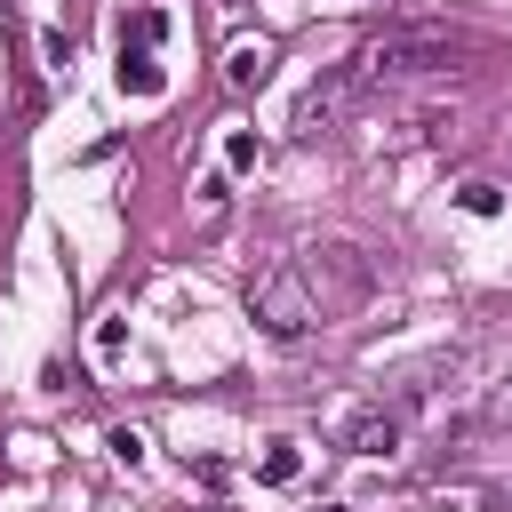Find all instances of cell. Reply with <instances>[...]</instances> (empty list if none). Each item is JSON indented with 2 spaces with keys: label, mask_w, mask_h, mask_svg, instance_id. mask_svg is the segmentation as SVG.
Listing matches in <instances>:
<instances>
[{
  "label": "cell",
  "mask_w": 512,
  "mask_h": 512,
  "mask_svg": "<svg viewBox=\"0 0 512 512\" xmlns=\"http://www.w3.org/2000/svg\"><path fill=\"white\" fill-rule=\"evenodd\" d=\"M456 40L448 32H376L360 56H352V88H400V80H432V72H456Z\"/></svg>",
  "instance_id": "1"
},
{
  "label": "cell",
  "mask_w": 512,
  "mask_h": 512,
  "mask_svg": "<svg viewBox=\"0 0 512 512\" xmlns=\"http://www.w3.org/2000/svg\"><path fill=\"white\" fill-rule=\"evenodd\" d=\"M248 320L264 328V336H280V344H296L312 320H320V304H312V288H304V264H256L248 272Z\"/></svg>",
  "instance_id": "2"
},
{
  "label": "cell",
  "mask_w": 512,
  "mask_h": 512,
  "mask_svg": "<svg viewBox=\"0 0 512 512\" xmlns=\"http://www.w3.org/2000/svg\"><path fill=\"white\" fill-rule=\"evenodd\" d=\"M304 288L320 312H360L376 296V256L352 240H320V248H304Z\"/></svg>",
  "instance_id": "3"
},
{
  "label": "cell",
  "mask_w": 512,
  "mask_h": 512,
  "mask_svg": "<svg viewBox=\"0 0 512 512\" xmlns=\"http://www.w3.org/2000/svg\"><path fill=\"white\" fill-rule=\"evenodd\" d=\"M400 432H408V416H400V408H384V400H360V408H344V424H336V448H344V456H392V448H400Z\"/></svg>",
  "instance_id": "4"
},
{
  "label": "cell",
  "mask_w": 512,
  "mask_h": 512,
  "mask_svg": "<svg viewBox=\"0 0 512 512\" xmlns=\"http://www.w3.org/2000/svg\"><path fill=\"white\" fill-rule=\"evenodd\" d=\"M344 96H352V64H344L336 80H320V88H304V104H296V128H304V136H320V128H328V120L344 112Z\"/></svg>",
  "instance_id": "5"
},
{
  "label": "cell",
  "mask_w": 512,
  "mask_h": 512,
  "mask_svg": "<svg viewBox=\"0 0 512 512\" xmlns=\"http://www.w3.org/2000/svg\"><path fill=\"white\" fill-rule=\"evenodd\" d=\"M120 88H128V96H160V88H168V72L152 64V40H128V32H120Z\"/></svg>",
  "instance_id": "6"
},
{
  "label": "cell",
  "mask_w": 512,
  "mask_h": 512,
  "mask_svg": "<svg viewBox=\"0 0 512 512\" xmlns=\"http://www.w3.org/2000/svg\"><path fill=\"white\" fill-rule=\"evenodd\" d=\"M264 72H272V48H264V40H240V48H232V64H224V80H232V88H256Z\"/></svg>",
  "instance_id": "7"
},
{
  "label": "cell",
  "mask_w": 512,
  "mask_h": 512,
  "mask_svg": "<svg viewBox=\"0 0 512 512\" xmlns=\"http://www.w3.org/2000/svg\"><path fill=\"white\" fill-rule=\"evenodd\" d=\"M296 472H304V448H296V440H272V448H264V464H256V480H264V488H288Z\"/></svg>",
  "instance_id": "8"
},
{
  "label": "cell",
  "mask_w": 512,
  "mask_h": 512,
  "mask_svg": "<svg viewBox=\"0 0 512 512\" xmlns=\"http://www.w3.org/2000/svg\"><path fill=\"white\" fill-rule=\"evenodd\" d=\"M456 200H464V216H496V208H504V192H496L488 176H472V184H464Z\"/></svg>",
  "instance_id": "9"
},
{
  "label": "cell",
  "mask_w": 512,
  "mask_h": 512,
  "mask_svg": "<svg viewBox=\"0 0 512 512\" xmlns=\"http://www.w3.org/2000/svg\"><path fill=\"white\" fill-rule=\"evenodd\" d=\"M112 456L136 472V464H144V432H128V424H120V432H112Z\"/></svg>",
  "instance_id": "10"
},
{
  "label": "cell",
  "mask_w": 512,
  "mask_h": 512,
  "mask_svg": "<svg viewBox=\"0 0 512 512\" xmlns=\"http://www.w3.org/2000/svg\"><path fill=\"white\" fill-rule=\"evenodd\" d=\"M224 160H232V168H256V136H248V128H232V144H224Z\"/></svg>",
  "instance_id": "11"
},
{
  "label": "cell",
  "mask_w": 512,
  "mask_h": 512,
  "mask_svg": "<svg viewBox=\"0 0 512 512\" xmlns=\"http://www.w3.org/2000/svg\"><path fill=\"white\" fill-rule=\"evenodd\" d=\"M120 344H128V328H120V320H104V328H96V352H104V360H120Z\"/></svg>",
  "instance_id": "12"
},
{
  "label": "cell",
  "mask_w": 512,
  "mask_h": 512,
  "mask_svg": "<svg viewBox=\"0 0 512 512\" xmlns=\"http://www.w3.org/2000/svg\"><path fill=\"white\" fill-rule=\"evenodd\" d=\"M320 512H344V504H320Z\"/></svg>",
  "instance_id": "13"
}]
</instances>
